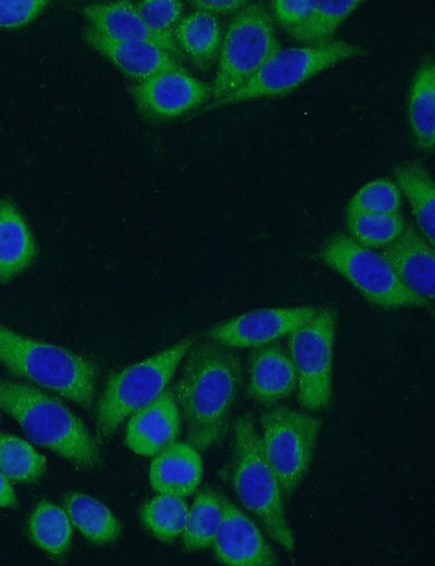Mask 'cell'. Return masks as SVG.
<instances>
[{"instance_id":"cell-9","label":"cell","mask_w":435,"mask_h":566,"mask_svg":"<svg viewBox=\"0 0 435 566\" xmlns=\"http://www.w3.org/2000/svg\"><path fill=\"white\" fill-rule=\"evenodd\" d=\"M320 418L295 408L270 406L260 417L259 438L284 496L304 478L321 431Z\"/></svg>"},{"instance_id":"cell-13","label":"cell","mask_w":435,"mask_h":566,"mask_svg":"<svg viewBox=\"0 0 435 566\" xmlns=\"http://www.w3.org/2000/svg\"><path fill=\"white\" fill-rule=\"evenodd\" d=\"M217 561L228 566H273L278 558L259 527L227 499L212 543Z\"/></svg>"},{"instance_id":"cell-30","label":"cell","mask_w":435,"mask_h":566,"mask_svg":"<svg viewBox=\"0 0 435 566\" xmlns=\"http://www.w3.org/2000/svg\"><path fill=\"white\" fill-rule=\"evenodd\" d=\"M406 226V220L399 212L346 214L347 234L370 249L385 248L400 236Z\"/></svg>"},{"instance_id":"cell-12","label":"cell","mask_w":435,"mask_h":566,"mask_svg":"<svg viewBox=\"0 0 435 566\" xmlns=\"http://www.w3.org/2000/svg\"><path fill=\"white\" fill-rule=\"evenodd\" d=\"M318 309L312 305L258 308L212 327L207 336L232 348H254L288 336Z\"/></svg>"},{"instance_id":"cell-25","label":"cell","mask_w":435,"mask_h":566,"mask_svg":"<svg viewBox=\"0 0 435 566\" xmlns=\"http://www.w3.org/2000/svg\"><path fill=\"white\" fill-rule=\"evenodd\" d=\"M72 522L64 508L49 501H40L27 520L32 541L51 556L60 557L71 545Z\"/></svg>"},{"instance_id":"cell-21","label":"cell","mask_w":435,"mask_h":566,"mask_svg":"<svg viewBox=\"0 0 435 566\" xmlns=\"http://www.w3.org/2000/svg\"><path fill=\"white\" fill-rule=\"evenodd\" d=\"M222 36L217 16L195 10L183 16L174 30V41L183 59L202 71L217 58Z\"/></svg>"},{"instance_id":"cell-23","label":"cell","mask_w":435,"mask_h":566,"mask_svg":"<svg viewBox=\"0 0 435 566\" xmlns=\"http://www.w3.org/2000/svg\"><path fill=\"white\" fill-rule=\"evenodd\" d=\"M394 177L409 202L418 230L434 245L435 184L427 169L419 161H405L394 169Z\"/></svg>"},{"instance_id":"cell-35","label":"cell","mask_w":435,"mask_h":566,"mask_svg":"<svg viewBox=\"0 0 435 566\" xmlns=\"http://www.w3.org/2000/svg\"><path fill=\"white\" fill-rule=\"evenodd\" d=\"M247 2L246 0H194L190 3L195 11L217 16L219 14H234L245 7Z\"/></svg>"},{"instance_id":"cell-1","label":"cell","mask_w":435,"mask_h":566,"mask_svg":"<svg viewBox=\"0 0 435 566\" xmlns=\"http://www.w3.org/2000/svg\"><path fill=\"white\" fill-rule=\"evenodd\" d=\"M173 395L188 442L198 451L225 436L241 384V361L235 348L208 336L194 341L184 357Z\"/></svg>"},{"instance_id":"cell-4","label":"cell","mask_w":435,"mask_h":566,"mask_svg":"<svg viewBox=\"0 0 435 566\" xmlns=\"http://www.w3.org/2000/svg\"><path fill=\"white\" fill-rule=\"evenodd\" d=\"M229 477L241 505L258 518L276 543L291 552L295 538L285 515L284 494L249 415L238 417L234 423Z\"/></svg>"},{"instance_id":"cell-16","label":"cell","mask_w":435,"mask_h":566,"mask_svg":"<svg viewBox=\"0 0 435 566\" xmlns=\"http://www.w3.org/2000/svg\"><path fill=\"white\" fill-rule=\"evenodd\" d=\"M399 279L412 292L433 305L435 294V251L422 233L408 225L381 253Z\"/></svg>"},{"instance_id":"cell-18","label":"cell","mask_w":435,"mask_h":566,"mask_svg":"<svg viewBox=\"0 0 435 566\" xmlns=\"http://www.w3.org/2000/svg\"><path fill=\"white\" fill-rule=\"evenodd\" d=\"M297 387L288 352L273 342L252 348L248 360V395L259 404L274 406Z\"/></svg>"},{"instance_id":"cell-20","label":"cell","mask_w":435,"mask_h":566,"mask_svg":"<svg viewBox=\"0 0 435 566\" xmlns=\"http://www.w3.org/2000/svg\"><path fill=\"white\" fill-rule=\"evenodd\" d=\"M35 257L36 243L26 220L10 199H1L0 283L23 272Z\"/></svg>"},{"instance_id":"cell-27","label":"cell","mask_w":435,"mask_h":566,"mask_svg":"<svg viewBox=\"0 0 435 566\" xmlns=\"http://www.w3.org/2000/svg\"><path fill=\"white\" fill-rule=\"evenodd\" d=\"M361 3L360 0H316L307 19L286 33L302 45L332 41L336 29Z\"/></svg>"},{"instance_id":"cell-36","label":"cell","mask_w":435,"mask_h":566,"mask_svg":"<svg viewBox=\"0 0 435 566\" xmlns=\"http://www.w3.org/2000/svg\"><path fill=\"white\" fill-rule=\"evenodd\" d=\"M17 504L15 492L10 480L0 470V507L9 508Z\"/></svg>"},{"instance_id":"cell-6","label":"cell","mask_w":435,"mask_h":566,"mask_svg":"<svg viewBox=\"0 0 435 566\" xmlns=\"http://www.w3.org/2000/svg\"><path fill=\"white\" fill-rule=\"evenodd\" d=\"M194 341L192 337L184 339L125 367L109 379L96 409L98 440L109 439L125 419L154 402L166 390Z\"/></svg>"},{"instance_id":"cell-3","label":"cell","mask_w":435,"mask_h":566,"mask_svg":"<svg viewBox=\"0 0 435 566\" xmlns=\"http://www.w3.org/2000/svg\"><path fill=\"white\" fill-rule=\"evenodd\" d=\"M0 364L13 374L89 409L98 368L85 356L0 324Z\"/></svg>"},{"instance_id":"cell-28","label":"cell","mask_w":435,"mask_h":566,"mask_svg":"<svg viewBox=\"0 0 435 566\" xmlns=\"http://www.w3.org/2000/svg\"><path fill=\"white\" fill-rule=\"evenodd\" d=\"M188 505L184 497L158 493L140 510V519L146 529L159 541L171 543L184 530Z\"/></svg>"},{"instance_id":"cell-15","label":"cell","mask_w":435,"mask_h":566,"mask_svg":"<svg viewBox=\"0 0 435 566\" xmlns=\"http://www.w3.org/2000/svg\"><path fill=\"white\" fill-rule=\"evenodd\" d=\"M182 416L171 391L133 414L125 431L126 445L141 456H154L172 445L181 430Z\"/></svg>"},{"instance_id":"cell-26","label":"cell","mask_w":435,"mask_h":566,"mask_svg":"<svg viewBox=\"0 0 435 566\" xmlns=\"http://www.w3.org/2000/svg\"><path fill=\"white\" fill-rule=\"evenodd\" d=\"M225 497L213 490L200 491L190 507L183 530V544L187 551L212 546L223 518Z\"/></svg>"},{"instance_id":"cell-7","label":"cell","mask_w":435,"mask_h":566,"mask_svg":"<svg viewBox=\"0 0 435 566\" xmlns=\"http://www.w3.org/2000/svg\"><path fill=\"white\" fill-rule=\"evenodd\" d=\"M319 257L377 307L397 309L432 306L403 284L382 254L361 246L348 234L337 233L328 237L321 245Z\"/></svg>"},{"instance_id":"cell-10","label":"cell","mask_w":435,"mask_h":566,"mask_svg":"<svg viewBox=\"0 0 435 566\" xmlns=\"http://www.w3.org/2000/svg\"><path fill=\"white\" fill-rule=\"evenodd\" d=\"M336 310L319 307L316 312L288 335V355L297 378L300 404L308 410H322L330 404Z\"/></svg>"},{"instance_id":"cell-8","label":"cell","mask_w":435,"mask_h":566,"mask_svg":"<svg viewBox=\"0 0 435 566\" xmlns=\"http://www.w3.org/2000/svg\"><path fill=\"white\" fill-rule=\"evenodd\" d=\"M363 47L343 39L276 51L240 88L217 107L288 94L321 72L361 57Z\"/></svg>"},{"instance_id":"cell-14","label":"cell","mask_w":435,"mask_h":566,"mask_svg":"<svg viewBox=\"0 0 435 566\" xmlns=\"http://www.w3.org/2000/svg\"><path fill=\"white\" fill-rule=\"evenodd\" d=\"M82 36L92 50L133 83L163 72L184 69L179 61L151 44L113 39L96 33L88 26L84 28Z\"/></svg>"},{"instance_id":"cell-17","label":"cell","mask_w":435,"mask_h":566,"mask_svg":"<svg viewBox=\"0 0 435 566\" xmlns=\"http://www.w3.org/2000/svg\"><path fill=\"white\" fill-rule=\"evenodd\" d=\"M87 26L98 34L119 39L154 45L177 61L183 57L175 41L165 39L152 32L128 0L107 1L86 4L82 9Z\"/></svg>"},{"instance_id":"cell-24","label":"cell","mask_w":435,"mask_h":566,"mask_svg":"<svg viewBox=\"0 0 435 566\" xmlns=\"http://www.w3.org/2000/svg\"><path fill=\"white\" fill-rule=\"evenodd\" d=\"M72 526L95 544L116 540L121 525L113 513L99 500L84 493L73 492L63 500Z\"/></svg>"},{"instance_id":"cell-32","label":"cell","mask_w":435,"mask_h":566,"mask_svg":"<svg viewBox=\"0 0 435 566\" xmlns=\"http://www.w3.org/2000/svg\"><path fill=\"white\" fill-rule=\"evenodd\" d=\"M135 8L146 25L157 35L174 41V30L183 17L179 0H140Z\"/></svg>"},{"instance_id":"cell-11","label":"cell","mask_w":435,"mask_h":566,"mask_svg":"<svg viewBox=\"0 0 435 566\" xmlns=\"http://www.w3.org/2000/svg\"><path fill=\"white\" fill-rule=\"evenodd\" d=\"M129 95L146 120L164 123L177 120L210 100V85L179 69L132 83Z\"/></svg>"},{"instance_id":"cell-34","label":"cell","mask_w":435,"mask_h":566,"mask_svg":"<svg viewBox=\"0 0 435 566\" xmlns=\"http://www.w3.org/2000/svg\"><path fill=\"white\" fill-rule=\"evenodd\" d=\"M316 0H273L270 14L286 32L302 23L311 13Z\"/></svg>"},{"instance_id":"cell-31","label":"cell","mask_w":435,"mask_h":566,"mask_svg":"<svg viewBox=\"0 0 435 566\" xmlns=\"http://www.w3.org/2000/svg\"><path fill=\"white\" fill-rule=\"evenodd\" d=\"M402 196L396 184L377 179L361 186L349 199L346 214L397 213Z\"/></svg>"},{"instance_id":"cell-29","label":"cell","mask_w":435,"mask_h":566,"mask_svg":"<svg viewBox=\"0 0 435 566\" xmlns=\"http://www.w3.org/2000/svg\"><path fill=\"white\" fill-rule=\"evenodd\" d=\"M46 467V457L29 442L0 432V470L10 481L34 482L44 475Z\"/></svg>"},{"instance_id":"cell-22","label":"cell","mask_w":435,"mask_h":566,"mask_svg":"<svg viewBox=\"0 0 435 566\" xmlns=\"http://www.w3.org/2000/svg\"><path fill=\"white\" fill-rule=\"evenodd\" d=\"M408 122L417 147L432 151L435 145V63L424 59L411 82Z\"/></svg>"},{"instance_id":"cell-33","label":"cell","mask_w":435,"mask_h":566,"mask_svg":"<svg viewBox=\"0 0 435 566\" xmlns=\"http://www.w3.org/2000/svg\"><path fill=\"white\" fill-rule=\"evenodd\" d=\"M49 4L48 0H0V29H18L29 25Z\"/></svg>"},{"instance_id":"cell-2","label":"cell","mask_w":435,"mask_h":566,"mask_svg":"<svg viewBox=\"0 0 435 566\" xmlns=\"http://www.w3.org/2000/svg\"><path fill=\"white\" fill-rule=\"evenodd\" d=\"M0 410L27 438L83 470L101 463V452L86 424L59 398L28 383L0 379Z\"/></svg>"},{"instance_id":"cell-5","label":"cell","mask_w":435,"mask_h":566,"mask_svg":"<svg viewBox=\"0 0 435 566\" xmlns=\"http://www.w3.org/2000/svg\"><path fill=\"white\" fill-rule=\"evenodd\" d=\"M281 49L274 21L263 2L248 1L233 14L217 54L210 85L211 107L248 82Z\"/></svg>"},{"instance_id":"cell-19","label":"cell","mask_w":435,"mask_h":566,"mask_svg":"<svg viewBox=\"0 0 435 566\" xmlns=\"http://www.w3.org/2000/svg\"><path fill=\"white\" fill-rule=\"evenodd\" d=\"M202 472L199 451L189 442H174L153 456L149 482L158 493L185 497L196 491Z\"/></svg>"}]
</instances>
